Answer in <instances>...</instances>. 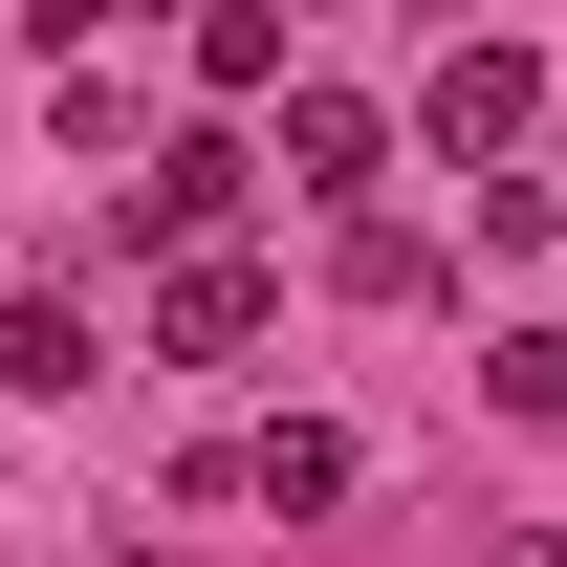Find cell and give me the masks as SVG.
<instances>
[{
	"mask_svg": "<svg viewBox=\"0 0 567 567\" xmlns=\"http://www.w3.org/2000/svg\"><path fill=\"white\" fill-rule=\"evenodd\" d=\"M240 175H262L240 132H175V153H132V175H110V240H132L153 284H175V262H218V218H240Z\"/></svg>",
	"mask_w": 567,
	"mask_h": 567,
	"instance_id": "1",
	"label": "cell"
},
{
	"mask_svg": "<svg viewBox=\"0 0 567 567\" xmlns=\"http://www.w3.org/2000/svg\"><path fill=\"white\" fill-rule=\"evenodd\" d=\"M350 481H371L350 415H262V436H218V502H262V524H328Z\"/></svg>",
	"mask_w": 567,
	"mask_h": 567,
	"instance_id": "2",
	"label": "cell"
},
{
	"mask_svg": "<svg viewBox=\"0 0 567 567\" xmlns=\"http://www.w3.org/2000/svg\"><path fill=\"white\" fill-rule=\"evenodd\" d=\"M371 175H393V110L328 87V66H284V197H350L371 218Z\"/></svg>",
	"mask_w": 567,
	"mask_h": 567,
	"instance_id": "3",
	"label": "cell"
},
{
	"mask_svg": "<svg viewBox=\"0 0 567 567\" xmlns=\"http://www.w3.org/2000/svg\"><path fill=\"white\" fill-rule=\"evenodd\" d=\"M262 328H284V284L240 262V240H218V262H175V284H153V350H175V371H240V350H262Z\"/></svg>",
	"mask_w": 567,
	"mask_h": 567,
	"instance_id": "4",
	"label": "cell"
},
{
	"mask_svg": "<svg viewBox=\"0 0 567 567\" xmlns=\"http://www.w3.org/2000/svg\"><path fill=\"white\" fill-rule=\"evenodd\" d=\"M524 110H546V66H524V44H436V87H415L436 153H524Z\"/></svg>",
	"mask_w": 567,
	"mask_h": 567,
	"instance_id": "5",
	"label": "cell"
},
{
	"mask_svg": "<svg viewBox=\"0 0 567 567\" xmlns=\"http://www.w3.org/2000/svg\"><path fill=\"white\" fill-rule=\"evenodd\" d=\"M0 371H22V393H87L110 328H87V306H0Z\"/></svg>",
	"mask_w": 567,
	"mask_h": 567,
	"instance_id": "6",
	"label": "cell"
},
{
	"mask_svg": "<svg viewBox=\"0 0 567 567\" xmlns=\"http://www.w3.org/2000/svg\"><path fill=\"white\" fill-rule=\"evenodd\" d=\"M197 87H218V110H262V87H284V0H218V22H197Z\"/></svg>",
	"mask_w": 567,
	"mask_h": 567,
	"instance_id": "7",
	"label": "cell"
},
{
	"mask_svg": "<svg viewBox=\"0 0 567 567\" xmlns=\"http://www.w3.org/2000/svg\"><path fill=\"white\" fill-rule=\"evenodd\" d=\"M328 284H350V306H415L436 240H415V218H350V240H328Z\"/></svg>",
	"mask_w": 567,
	"mask_h": 567,
	"instance_id": "8",
	"label": "cell"
},
{
	"mask_svg": "<svg viewBox=\"0 0 567 567\" xmlns=\"http://www.w3.org/2000/svg\"><path fill=\"white\" fill-rule=\"evenodd\" d=\"M481 393H502L524 436H567V328H502V350H481Z\"/></svg>",
	"mask_w": 567,
	"mask_h": 567,
	"instance_id": "9",
	"label": "cell"
},
{
	"mask_svg": "<svg viewBox=\"0 0 567 567\" xmlns=\"http://www.w3.org/2000/svg\"><path fill=\"white\" fill-rule=\"evenodd\" d=\"M481 567H567V524H502V546H481Z\"/></svg>",
	"mask_w": 567,
	"mask_h": 567,
	"instance_id": "10",
	"label": "cell"
}]
</instances>
